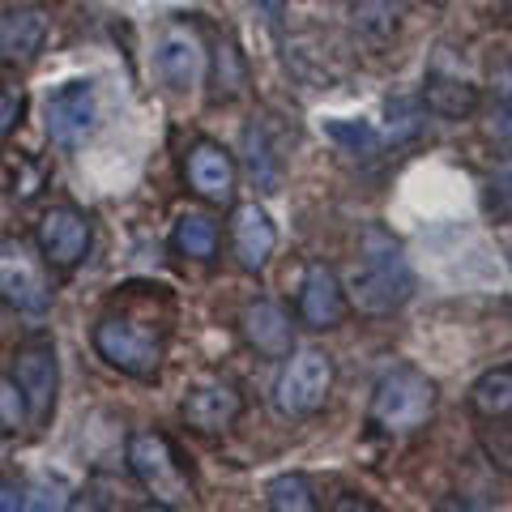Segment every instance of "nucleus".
Returning a JSON list of instances; mask_svg holds the SVG:
<instances>
[{
  "mask_svg": "<svg viewBox=\"0 0 512 512\" xmlns=\"http://www.w3.org/2000/svg\"><path fill=\"white\" fill-rule=\"evenodd\" d=\"M436 397H440L436 380H427L419 367H393L376 384L367 423L384 431V436H406V431H419L436 414Z\"/></svg>",
  "mask_w": 512,
  "mask_h": 512,
  "instance_id": "obj_1",
  "label": "nucleus"
},
{
  "mask_svg": "<svg viewBox=\"0 0 512 512\" xmlns=\"http://www.w3.org/2000/svg\"><path fill=\"white\" fill-rule=\"evenodd\" d=\"M410 295H414V274H410L406 256L393 244L367 252V261L355 269V278L346 286L350 308L363 316H393Z\"/></svg>",
  "mask_w": 512,
  "mask_h": 512,
  "instance_id": "obj_2",
  "label": "nucleus"
},
{
  "mask_svg": "<svg viewBox=\"0 0 512 512\" xmlns=\"http://www.w3.org/2000/svg\"><path fill=\"white\" fill-rule=\"evenodd\" d=\"M128 470L137 474V483L154 495V504L163 508H184L192 500V483L175 457V448L158 431H137L128 440Z\"/></svg>",
  "mask_w": 512,
  "mask_h": 512,
  "instance_id": "obj_3",
  "label": "nucleus"
},
{
  "mask_svg": "<svg viewBox=\"0 0 512 512\" xmlns=\"http://www.w3.org/2000/svg\"><path fill=\"white\" fill-rule=\"evenodd\" d=\"M333 393V359L325 350H295L274 384V402L286 419H312Z\"/></svg>",
  "mask_w": 512,
  "mask_h": 512,
  "instance_id": "obj_4",
  "label": "nucleus"
},
{
  "mask_svg": "<svg viewBox=\"0 0 512 512\" xmlns=\"http://www.w3.org/2000/svg\"><path fill=\"white\" fill-rule=\"evenodd\" d=\"M94 350H99V359H107V367L137 380H154L163 367V342L120 316H103L94 325Z\"/></svg>",
  "mask_w": 512,
  "mask_h": 512,
  "instance_id": "obj_5",
  "label": "nucleus"
},
{
  "mask_svg": "<svg viewBox=\"0 0 512 512\" xmlns=\"http://www.w3.org/2000/svg\"><path fill=\"white\" fill-rule=\"evenodd\" d=\"M43 128H47V137H52L60 150L82 146L94 128H99V94H94V82L77 77V82H64L60 90L47 94Z\"/></svg>",
  "mask_w": 512,
  "mask_h": 512,
  "instance_id": "obj_6",
  "label": "nucleus"
},
{
  "mask_svg": "<svg viewBox=\"0 0 512 512\" xmlns=\"http://www.w3.org/2000/svg\"><path fill=\"white\" fill-rule=\"evenodd\" d=\"M13 380H18V389L30 406V423L43 427L52 419L56 410V380H60V367H56V346L52 338H30L18 346V355H13Z\"/></svg>",
  "mask_w": 512,
  "mask_h": 512,
  "instance_id": "obj_7",
  "label": "nucleus"
},
{
  "mask_svg": "<svg viewBox=\"0 0 512 512\" xmlns=\"http://www.w3.org/2000/svg\"><path fill=\"white\" fill-rule=\"evenodd\" d=\"M39 252H43V261L52 265V269H77L90 256V218L82 210H73V205H56V210H47L39 218Z\"/></svg>",
  "mask_w": 512,
  "mask_h": 512,
  "instance_id": "obj_8",
  "label": "nucleus"
},
{
  "mask_svg": "<svg viewBox=\"0 0 512 512\" xmlns=\"http://www.w3.org/2000/svg\"><path fill=\"white\" fill-rule=\"evenodd\" d=\"M239 414H244V393L227 376H205L184 393V423L205 431V436L235 427Z\"/></svg>",
  "mask_w": 512,
  "mask_h": 512,
  "instance_id": "obj_9",
  "label": "nucleus"
},
{
  "mask_svg": "<svg viewBox=\"0 0 512 512\" xmlns=\"http://www.w3.org/2000/svg\"><path fill=\"white\" fill-rule=\"evenodd\" d=\"M350 312V299H346V286L338 282L329 265H308L299 286V320L308 329H338Z\"/></svg>",
  "mask_w": 512,
  "mask_h": 512,
  "instance_id": "obj_10",
  "label": "nucleus"
},
{
  "mask_svg": "<svg viewBox=\"0 0 512 512\" xmlns=\"http://www.w3.org/2000/svg\"><path fill=\"white\" fill-rule=\"evenodd\" d=\"M184 180L201 201L227 205L235 197V158L214 141H197L184 158Z\"/></svg>",
  "mask_w": 512,
  "mask_h": 512,
  "instance_id": "obj_11",
  "label": "nucleus"
},
{
  "mask_svg": "<svg viewBox=\"0 0 512 512\" xmlns=\"http://www.w3.org/2000/svg\"><path fill=\"white\" fill-rule=\"evenodd\" d=\"M231 248H235V261L244 265L248 274H261V269L269 265V256H274L278 227L256 201L239 205V210L231 214Z\"/></svg>",
  "mask_w": 512,
  "mask_h": 512,
  "instance_id": "obj_12",
  "label": "nucleus"
},
{
  "mask_svg": "<svg viewBox=\"0 0 512 512\" xmlns=\"http://www.w3.org/2000/svg\"><path fill=\"white\" fill-rule=\"evenodd\" d=\"M239 329H244V342L265 359H282V355H291V346H295L291 316H286L278 303H269V299L248 303L244 316H239Z\"/></svg>",
  "mask_w": 512,
  "mask_h": 512,
  "instance_id": "obj_13",
  "label": "nucleus"
},
{
  "mask_svg": "<svg viewBox=\"0 0 512 512\" xmlns=\"http://www.w3.org/2000/svg\"><path fill=\"white\" fill-rule=\"evenodd\" d=\"M158 77H163V86L184 94L197 86L201 77V43L192 35L188 26H171L163 43H158Z\"/></svg>",
  "mask_w": 512,
  "mask_h": 512,
  "instance_id": "obj_14",
  "label": "nucleus"
},
{
  "mask_svg": "<svg viewBox=\"0 0 512 512\" xmlns=\"http://www.w3.org/2000/svg\"><path fill=\"white\" fill-rule=\"evenodd\" d=\"M47 35V18L39 9H18L0 18V64H26L35 60Z\"/></svg>",
  "mask_w": 512,
  "mask_h": 512,
  "instance_id": "obj_15",
  "label": "nucleus"
},
{
  "mask_svg": "<svg viewBox=\"0 0 512 512\" xmlns=\"http://www.w3.org/2000/svg\"><path fill=\"white\" fill-rule=\"evenodd\" d=\"M423 103H427V111H436L440 120H466L478 107V90L470 82H461V77L431 73L423 86Z\"/></svg>",
  "mask_w": 512,
  "mask_h": 512,
  "instance_id": "obj_16",
  "label": "nucleus"
},
{
  "mask_svg": "<svg viewBox=\"0 0 512 512\" xmlns=\"http://www.w3.org/2000/svg\"><path fill=\"white\" fill-rule=\"evenodd\" d=\"M470 410L478 419H508L512 414V367H491L470 384Z\"/></svg>",
  "mask_w": 512,
  "mask_h": 512,
  "instance_id": "obj_17",
  "label": "nucleus"
},
{
  "mask_svg": "<svg viewBox=\"0 0 512 512\" xmlns=\"http://www.w3.org/2000/svg\"><path fill=\"white\" fill-rule=\"evenodd\" d=\"M171 244H175V252H180V256H188V261H210V256L218 252L214 218L197 214V210L180 214V222H175V231H171Z\"/></svg>",
  "mask_w": 512,
  "mask_h": 512,
  "instance_id": "obj_18",
  "label": "nucleus"
},
{
  "mask_svg": "<svg viewBox=\"0 0 512 512\" xmlns=\"http://www.w3.org/2000/svg\"><path fill=\"white\" fill-rule=\"evenodd\" d=\"M244 150H248V171L261 192H278V180H282V158L274 154V141H269V128L256 120L248 124L244 133Z\"/></svg>",
  "mask_w": 512,
  "mask_h": 512,
  "instance_id": "obj_19",
  "label": "nucleus"
},
{
  "mask_svg": "<svg viewBox=\"0 0 512 512\" xmlns=\"http://www.w3.org/2000/svg\"><path fill=\"white\" fill-rule=\"evenodd\" d=\"M0 295H5L18 312H30V316H39L47 312V303H52V295H47V286L30 274V269H0Z\"/></svg>",
  "mask_w": 512,
  "mask_h": 512,
  "instance_id": "obj_20",
  "label": "nucleus"
},
{
  "mask_svg": "<svg viewBox=\"0 0 512 512\" xmlns=\"http://www.w3.org/2000/svg\"><path fill=\"white\" fill-rule=\"evenodd\" d=\"M265 504L274 512H312L316 495H312V483L303 474H278L274 483L265 487Z\"/></svg>",
  "mask_w": 512,
  "mask_h": 512,
  "instance_id": "obj_21",
  "label": "nucleus"
},
{
  "mask_svg": "<svg viewBox=\"0 0 512 512\" xmlns=\"http://www.w3.org/2000/svg\"><path fill=\"white\" fill-rule=\"evenodd\" d=\"M478 444H483V453L495 470L512 474V414L508 419H478Z\"/></svg>",
  "mask_w": 512,
  "mask_h": 512,
  "instance_id": "obj_22",
  "label": "nucleus"
},
{
  "mask_svg": "<svg viewBox=\"0 0 512 512\" xmlns=\"http://www.w3.org/2000/svg\"><path fill=\"white\" fill-rule=\"evenodd\" d=\"M320 128H325V137H333L346 150H376V141H380L376 128L363 120H325Z\"/></svg>",
  "mask_w": 512,
  "mask_h": 512,
  "instance_id": "obj_23",
  "label": "nucleus"
},
{
  "mask_svg": "<svg viewBox=\"0 0 512 512\" xmlns=\"http://www.w3.org/2000/svg\"><path fill=\"white\" fill-rule=\"evenodd\" d=\"M30 423V406L18 389V380L5 376L0 380V431H22Z\"/></svg>",
  "mask_w": 512,
  "mask_h": 512,
  "instance_id": "obj_24",
  "label": "nucleus"
},
{
  "mask_svg": "<svg viewBox=\"0 0 512 512\" xmlns=\"http://www.w3.org/2000/svg\"><path fill=\"white\" fill-rule=\"evenodd\" d=\"M214 82H218V94H235L239 86H244V60H239V52H235L231 43H222V47H218Z\"/></svg>",
  "mask_w": 512,
  "mask_h": 512,
  "instance_id": "obj_25",
  "label": "nucleus"
},
{
  "mask_svg": "<svg viewBox=\"0 0 512 512\" xmlns=\"http://www.w3.org/2000/svg\"><path fill=\"white\" fill-rule=\"evenodd\" d=\"M487 205H491V214H495V218H512V167L495 171L491 192H487Z\"/></svg>",
  "mask_w": 512,
  "mask_h": 512,
  "instance_id": "obj_26",
  "label": "nucleus"
},
{
  "mask_svg": "<svg viewBox=\"0 0 512 512\" xmlns=\"http://www.w3.org/2000/svg\"><path fill=\"white\" fill-rule=\"evenodd\" d=\"M22 111H26V99H22V94H13V90H0V141L18 133V124H22Z\"/></svg>",
  "mask_w": 512,
  "mask_h": 512,
  "instance_id": "obj_27",
  "label": "nucleus"
},
{
  "mask_svg": "<svg viewBox=\"0 0 512 512\" xmlns=\"http://www.w3.org/2000/svg\"><path fill=\"white\" fill-rule=\"evenodd\" d=\"M22 508H26V487L0 483V512H22Z\"/></svg>",
  "mask_w": 512,
  "mask_h": 512,
  "instance_id": "obj_28",
  "label": "nucleus"
},
{
  "mask_svg": "<svg viewBox=\"0 0 512 512\" xmlns=\"http://www.w3.org/2000/svg\"><path fill=\"white\" fill-rule=\"evenodd\" d=\"M491 86L504 94V99H512V56L500 60V64H491Z\"/></svg>",
  "mask_w": 512,
  "mask_h": 512,
  "instance_id": "obj_29",
  "label": "nucleus"
},
{
  "mask_svg": "<svg viewBox=\"0 0 512 512\" xmlns=\"http://www.w3.org/2000/svg\"><path fill=\"white\" fill-rule=\"evenodd\" d=\"M495 137L512 141V99H504L500 107H495Z\"/></svg>",
  "mask_w": 512,
  "mask_h": 512,
  "instance_id": "obj_30",
  "label": "nucleus"
},
{
  "mask_svg": "<svg viewBox=\"0 0 512 512\" xmlns=\"http://www.w3.org/2000/svg\"><path fill=\"white\" fill-rule=\"evenodd\" d=\"M508 9H512V0H508Z\"/></svg>",
  "mask_w": 512,
  "mask_h": 512,
  "instance_id": "obj_31",
  "label": "nucleus"
},
{
  "mask_svg": "<svg viewBox=\"0 0 512 512\" xmlns=\"http://www.w3.org/2000/svg\"><path fill=\"white\" fill-rule=\"evenodd\" d=\"M508 256H512V252H508Z\"/></svg>",
  "mask_w": 512,
  "mask_h": 512,
  "instance_id": "obj_32",
  "label": "nucleus"
}]
</instances>
